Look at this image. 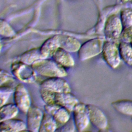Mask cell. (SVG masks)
Returning a JSON list of instances; mask_svg holds the SVG:
<instances>
[{"label": "cell", "mask_w": 132, "mask_h": 132, "mask_svg": "<svg viewBox=\"0 0 132 132\" xmlns=\"http://www.w3.org/2000/svg\"><path fill=\"white\" fill-rule=\"evenodd\" d=\"M45 111L52 115L58 124L63 125L71 118L70 112L64 107L56 104H45Z\"/></svg>", "instance_id": "13"}, {"label": "cell", "mask_w": 132, "mask_h": 132, "mask_svg": "<svg viewBox=\"0 0 132 132\" xmlns=\"http://www.w3.org/2000/svg\"><path fill=\"white\" fill-rule=\"evenodd\" d=\"M52 58L64 68L72 67L75 64L73 57L70 52L61 47L57 49Z\"/></svg>", "instance_id": "16"}, {"label": "cell", "mask_w": 132, "mask_h": 132, "mask_svg": "<svg viewBox=\"0 0 132 132\" xmlns=\"http://www.w3.org/2000/svg\"><path fill=\"white\" fill-rule=\"evenodd\" d=\"M131 121H132V118H131Z\"/></svg>", "instance_id": "28"}, {"label": "cell", "mask_w": 132, "mask_h": 132, "mask_svg": "<svg viewBox=\"0 0 132 132\" xmlns=\"http://www.w3.org/2000/svg\"><path fill=\"white\" fill-rule=\"evenodd\" d=\"M14 101L21 112L27 113L31 106V100L28 90L22 83L17 85L15 88Z\"/></svg>", "instance_id": "8"}, {"label": "cell", "mask_w": 132, "mask_h": 132, "mask_svg": "<svg viewBox=\"0 0 132 132\" xmlns=\"http://www.w3.org/2000/svg\"><path fill=\"white\" fill-rule=\"evenodd\" d=\"M27 128V124L21 119H10L1 121V132H18L24 131Z\"/></svg>", "instance_id": "15"}, {"label": "cell", "mask_w": 132, "mask_h": 132, "mask_svg": "<svg viewBox=\"0 0 132 132\" xmlns=\"http://www.w3.org/2000/svg\"><path fill=\"white\" fill-rule=\"evenodd\" d=\"M31 66L37 74L45 77H64L68 75L64 67L50 58L39 59Z\"/></svg>", "instance_id": "1"}, {"label": "cell", "mask_w": 132, "mask_h": 132, "mask_svg": "<svg viewBox=\"0 0 132 132\" xmlns=\"http://www.w3.org/2000/svg\"><path fill=\"white\" fill-rule=\"evenodd\" d=\"M121 59L129 67H132V46L130 43L121 41L119 44Z\"/></svg>", "instance_id": "21"}, {"label": "cell", "mask_w": 132, "mask_h": 132, "mask_svg": "<svg viewBox=\"0 0 132 132\" xmlns=\"http://www.w3.org/2000/svg\"><path fill=\"white\" fill-rule=\"evenodd\" d=\"M1 35L6 37H11L15 35V31L5 20H1L0 23Z\"/></svg>", "instance_id": "25"}, {"label": "cell", "mask_w": 132, "mask_h": 132, "mask_svg": "<svg viewBox=\"0 0 132 132\" xmlns=\"http://www.w3.org/2000/svg\"><path fill=\"white\" fill-rule=\"evenodd\" d=\"M19 109L16 104L9 103L1 106L0 122L13 118L19 112Z\"/></svg>", "instance_id": "20"}, {"label": "cell", "mask_w": 132, "mask_h": 132, "mask_svg": "<svg viewBox=\"0 0 132 132\" xmlns=\"http://www.w3.org/2000/svg\"><path fill=\"white\" fill-rule=\"evenodd\" d=\"M130 45H131V46H132V38H131V40H130Z\"/></svg>", "instance_id": "27"}, {"label": "cell", "mask_w": 132, "mask_h": 132, "mask_svg": "<svg viewBox=\"0 0 132 132\" xmlns=\"http://www.w3.org/2000/svg\"><path fill=\"white\" fill-rule=\"evenodd\" d=\"M15 88L10 86H1L0 96H1V106L5 104L8 101L11 94L14 91Z\"/></svg>", "instance_id": "24"}, {"label": "cell", "mask_w": 132, "mask_h": 132, "mask_svg": "<svg viewBox=\"0 0 132 132\" xmlns=\"http://www.w3.org/2000/svg\"><path fill=\"white\" fill-rule=\"evenodd\" d=\"M40 89L54 92H70L71 88L68 81L61 77H48L41 82Z\"/></svg>", "instance_id": "7"}, {"label": "cell", "mask_w": 132, "mask_h": 132, "mask_svg": "<svg viewBox=\"0 0 132 132\" xmlns=\"http://www.w3.org/2000/svg\"><path fill=\"white\" fill-rule=\"evenodd\" d=\"M43 58L40 47H36L27 51L22 54L19 57L18 60L26 64L31 65L37 60Z\"/></svg>", "instance_id": "18"}, {"label": "cell", "mask_w": 132, "mask_h": 132, "mask_svg": "<svg viewBox=\"0 0 132 132\" xmlns=\"http://www.w3.org/2000/svg\"><path fill=\"white\" fill-rule=\"evenodd\" d=\"M59 47V35H56L46 39L40 47V48L43 58H47L52 57Z\"/></svg>", "instance_id": "14"}, {"label": "cell", "mask_w": 132, "mask_h": 132, "mask_svg": "<svg viewBox=\"0 0 132 132\" xmlns=\"http://www.w3.org/2000/svg\"><path fill=\"white\" fill-rule=\"evenodd\" d=\"M122 24L120 16L116 14L110 15L106 21L104 35L106 40L116 42L121 37Z\"/></svg>", "instance_id": "4"}, {"label": "cell", "mask_w": 132, "mask_h": 132, "mask_svg": "<svg viewBox=\"0 0 132 132\" xmlns=\"http://www.w3.org/2000/svg\"><path fill=\"white\" fill-rule=\"evenodd\" d=\"M76 128L75 122L74 119L72 117L70 118V119L64 124L62 125V126L57 128L56 131H74Z\"/></svg>", "instance_id": "26"}, {"label": "cell", "mask_w": 132, "mask_h": 132, "mask_svg": "<svg viewBox=\"0 0 132 132\" xmlns=\"http://www.w3.org/2000/svg\"><path fill=\"white\" fill-rule=\"evenodd\" d=\"M59 38L60 47L69 52H77L80 47V42L74 37L64 35H59Z\"/></svg>", "instance_id": "17"}, {"label": "cell", "mask_w": 132, "mask_h": 132, "mask_svg": "<svg viewBox=\"0 0 132 132\" xmlns=\"http://www.w3.org/2000/svg\"><path fill=\"white\" fill-rule=\"evenodd\" d=\"M15 77L12 76L7 71L2 69L0 74V84L1 86H10L12 87L15 82Z\"/></svg>", "instance_id": "23"}, {"label": "cell", "mask_w": 132, "mask_h": 132, "mask_svg": "<svg viewBox=\"0 0 132 132\" xmlns=\"http://www.w3.org/2000/svg\"><path fill=\"white\" fill-rule=\"evenodd\" d=\"M90 122L100 130L106 129L108 125L107 118L104 112L97 106L88 104Z\"/></svg>", "instance_id": "11"}, {"label": "cell", "mask_w": 132, "mask_h": 132, "mask_svg": "<svg viewBox=\"0 0 132 132\" xmlns=\"http://www.w3.org/2000/svg\"><path fill=\"white\" fill-rule=\"evenodd\" d=\"M79 102L78 98L70 92H54L53 104L60 105L70 112H72L75 106Z\"/></svg>", "instance_id": "12"}, {"label": "cell", "mask_w": 132, "mask_h": 132, "mask_svg": "<svg viewBox=\"0 0 132 132\" xmlns=\"http://www.w3.org/2000/svg\"><path fill=\"white\" fill-rule=\"evenodd\" d=\"M26 113L28 130L32 132L39 131L44 112L39 107L31 105Z\"/></svg>", "instance_id": "9"}, {"label": "cell", "mask_w": 132, "mask_h": 132, "mask_svg": "<svg viewBox=\"0 0 132 132\" xmlns=\"http://www.w3.org/2000/svg\"><path fill=\"white\" fill-rule=\"evenodd\" d=\"M72 112L77 130L79 131H83L90 122L87 105L78 102L75 106Z\"/></svg>", "instance_id": "6"}, {"label": "cell", "mask_w": 132, "mask_h": 132, "mask_svg": "<svg viewBox=\"0 0 132 132\" xmlns=\"http://www.w3.org/2000/svg\"><path fill=\"white\" fill-rule=\"evenodd\" d=\"M111 105L118 112L126 116H132L131 100H120L112 102Z\"/></svg>", "instance_id": "22"}, {"label": "cell", "mask_w": 132, "mask_h": 132, "mask_svg": "<svg viewBox=\"0 0 132 132\" xmlns=\"http://www.w3.org/2000/svg\"><path fill=\"white\" fill-rule=\"evenodd\" d=\"M120 17L122 24L120 38L122 41L130 43L132 38V10L129 8L122 9Z\"/></svg>", "instance_id": "10"}, {"label": "cell", "mask_w": 132, "mask_h": 132, "mask_svg": "<svg viewBox=\"0 0 132 132\" xmlns=\"http://www.w3.org/2000/svg\"><path fill=\"white\" fill-rule=\"evenodd\" d=\"M58 123L53 117L45 111L39 132H53L58 128Z\"/></svg>", "instance_id": "19"}, {"label": "cell", "mask_w": 132, "mask_h": 132, "mask_svg": "<svg viewBox=\"0 0 132 132\" xmlns=\"http://www.w3.org/2000/svg\"><path fill=\"white\" fill-rule=\"evenodd\" d=\"M102 53L105 61L110 67L115 69L119 65L121 58L119 45L116 42L105 41Z\"/></svg>", "instance_id": "5"}, {"label": "cell", "mask_w": 132, "mask_h": 132, "mask_svg": "<svg viewBox=\"0 0 132 132\" xmlns=\"http://www.w3.org/2000/svg\"><path fill=\"white\" fill-rule=\"evenodd\" d=\"M104 40L99 38L90 39L82 45L78 51V57L80 61L92 58L102 52Z\"/></svg>", "instance_id": "3"}, {"label": "cell", "mask_w": 132, "mask_h": 132, "mask_svg": "<svg viewBox=\"0 0 132 132\" xmlns=\"http://www.w3.org/2000/svg\"><path fill=\"white\" fill-rule=\"evenodd\" d=\"M11 70L14 77L23 82L33 83L37 78V73L31 65L19 60L15 61L11 64Z\"/></svg>", "instance_id": "2"}]
</instances>
